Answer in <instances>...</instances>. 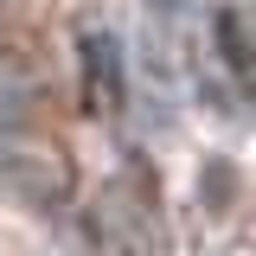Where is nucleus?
Returning a JSON list of instances; mask_svg holds the SVG:
<instances>
[{
    "label": "nucleus",
    "instance_id": "2",
    "mask_svg": "<svg viewBox=\"0 0 256 256\" xmlns=\"http://www.w3.org/2000/svg\"><path fill=\"white\" fill-rule=\"evenodd\" d=\"M84 64H90L96 96L116 109V102H122V90H128V84H122V45H116L109 32H90V38H84Z\"/></svg>",
    "mask_w": 256,
    "mask_h": 256
},
{
    "label": "nucleus",
    "instance_id": "1",
    "mask_svg": "<svg viewBox=\"0 0 256 256\" xmlns=\"http://www.w3.org/2000/svg\"><path fill=\"white\" fill-rule=\"evenodd\" d=\"M0 192L20 198V205L52 212V205L64 198V173H58V160L32 154V148H0Z\"/></svg>",
    "mask_w": 256,
    "mask_h": 256
}]
</instances>
